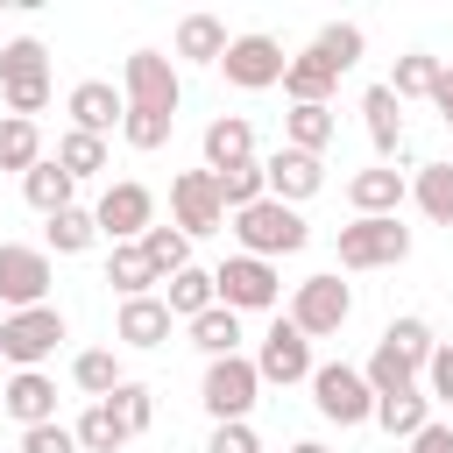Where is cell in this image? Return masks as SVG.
<instances>
[{
    "label": "cell",
    "mask_w": 453,
    "mask_h": 453,
    "mask_svg": "<svg viewBox=\"0 0 453 453\" xmlns=\"http://www.w3.org/2000/svg\"><path fill=\"white\" fill-rule=\"evenodd\" d=\"M64 113H71L78 134H99V142H106V134L127 120V92L106 85V78H78V85L64 92Z\"/></svg>",
    "instance_id": "cell-15"
},
{
    "label": "cell",
    "mask_w": 453,
    "mask_h": 453,
    "mask_svg": "<svg viewBox=\"0 0 453 453\" xmlns=\"http://www.w3.org/2000/svg\"><path fill=\"white\" fill-rule=\"evenodd\" d=\"M212 184H219V205H226V219L269 198V177H262V156H255V163H234V170H212Z\"/></svg>",
    "instance_id": "cell-33"
},
{
    "label": "cell",
    "mask_w": 453,
    "mask_h": 453,
    "mask_svg": "<svg viewBox=\"0 0 453 453\" xmlns=\"http://www.w3.org/2000/svg\"><path fill=\"white\" fill-rule=\"evenodd\" d=\"M50 50L35 42V35H14V42H0V99H7V113L14 120H35L42 106H50Z\"/></svg>",
    "instance_id": "cell-1"
},
{
    "label": "cell",
    "mask_w": 453,
    "mask_h": 453,
    "mask_svg": "<svg viewBox=\"0 0 453 453\" xmlns=\"http://www.w3.org/2000/svg\"><path fill=\"white\" fill-rule=\"evenodd\" d=\"M0 411H7L21 432L57 425V382H50L42 368H14V375H7V389H0Z\"/></svg>",
    "instance_id": "cell-17"
},
{
    "label": "cell",
    "mask_w": 453,
    "mask_h": 453,
    "mask_svg": "<svg viewBox=\"0 0 453 453\" xmlns=\"http://www.w3.org/2000/svg\"><path fill=\"white\" fill-rule=\"evenodd\" d=\"M21 453H78V432L71 425H35V432H21Z\"/></svg>",
    "instance_id": "cell-45"
},
{
    "label": "cell",
    "mask_w": 453,
    "mask_h": 453,
    "mask_svg": "<svg viewBox=\"0 0 453 453\" xmlns=\"http://www.w3.org/2000/svg\"><path fill=\"white\" fill-rule=\"evenodd\" d=\"M50 283H57L50 248L0 241V304H7V311H35V304H50Z\"/></svg>",
    "instance_id": "cell-8"
},
{
    "label": "cell",
    "mask_w": 453,
    "mask_h": 453,
    "mask_svg": "<svg viewBox=\"0 0 453 453\" xmlns=\"http://www.w3.org/2000/svg\"><path fill=\"white\" fill-rule=\"evenodd\" d=\"M361 120H368V142H375V156L389 163V156L403 149V99H396L389 85H368V92H361Z\"/></svg>",
    "instance_id": "cell-22"
},
{
    "label": "cell",
    "mask_w": 453,
    "mask_h": 453,
    "mask_svg": "<svg viewBox=\"0 0 453 453\" xmlns=\"http://www.w3.org/2000/svg\"><path fill=\"white\" fill-rule=\"evenodd\" d=\"M411 453H453V425H439V418H432V425L411 439Z\"/></svg>",
    "instance_id": "cell-47"
},
{
    "label": "cell",
    "mask_w": 453,
    "mask_h": 453,
    "mask_svg": "<svg viewBox=\"0 0 453 453\" xmlns=\"http://www.w3.org/2000/svg\"><path fill=\"white\" fill-rule=\"evenodd\" d=\"M290 453H333V446H319V439H297V446H290Z\"/></svg>",
    "instance_id": "cell-49"
},
{
    "label": "cell",
    "mask_w": 453,
    "mask_h": 453,
    "mask_svg": "<svg viewBox=\"0 0 453 453\" xmlns=\"http://www.w3.org/2000/svg\"><path fill=\"white\" fill-rule=\"evenodd\" d=\"M425 396L453 411V340H439V347H432V361H425Z\"/></svg>",
    "instance_id": "cell-44"
},
{
    "label": "cell",
    "mask_w": 453,
    "mask_h": 453,
    "mask_svg": "<svg viewBox=\"0 0 453 453\" xmlns=\"http://www.w3.org/2000/svg\"><path fill=\"white\" fill-rule=\"evenodd\" d=\"M106 403H113V418H120V425H127L134 439H142V432L156 425V389H149V382H120V389L106 396Z\"/></svg>",
    "instance_id": "cell-42"
},
{
    "label": "cell",
    "mask_w": 453,
    "mask_h": 453,
    "mask_svg": "<svg viewBox=\"0 0 453 453\" xmlns=\"http://www.w3.org/2000/svg\"><path fill=\"white\" fill-rule=\"evenodd\" d=\"M361 375H368V389H375V396L418 389V368H411V361H403L396 347H382V340H375V354H368V368H361Z\"/></svg>",
    "instance_id": "cell-41"
},
{
    "label": "cell",
    "mask_w": 453,
    "mask_h": 453,
    "mask_svg": "<svg viewBox=\"0 0 453 453\" xmlns=\"http://www.w3.org/2000/svg\"><path fill=\"white\" fill-rule=\"evenodd\" d=\"M170 326H177V319H170V304H163V297H127V304H120V319H113V340L149 354V347H163V340H170Z\"/></svg>",
    "instance_id": "cell-19"
},
{
    "label": "cell",
    "mask_w": 453,
    "mask_h": 453,
    "mask_svg": "<svg viewBox=\"0 0 453 453\" xmlns=\"http://www.w3.org/2000/svg\"><path fill=\"white\" fill-rule=\"evenodd\" d=\"M311 403H319V418L340 425V432L375 425V389H368V375L347 368V361H319V368H311Z\"/></svg>",
    "instance_id": "cell-4"
},
{
    "label": "cell",
    "mask_w": 453,
    "mask_h": 453,
    "mask_svg": "<svg viewBox=\"0 0 453 453\" xmlns=\"http://www.w3.org/2000/svg\"><path fill=\"white\" fill-rule=\"evenodd\" d=\"M205 453H262V439H255V425H212Z\"/></svg>",
    "instance_id": "cell-46"
},
{
    "label": "cell",
    "mask_w": 453,
    "mask_h": 453,
    "mask_svg": "<svg viewBox=\"0 0 453 453\" xmlns=\"http://www.w3.org/2000/svg\"><path fill=\"white\" fill-rule=\"evenodd\" d=\"M212 283H219V304L226 311H276V297H283V276L262 255H226L212 269Z\"/></svg>",
    "instance_id": "cell-11"
},
{
    "label": "cell",
    "mask_w": 453,
    "mask_h": 453,
    "mask_svg": "<svg viewBox=\"0 0 453 453\" xmlns=\"http://www.w3.org/2000/svg\"><path fill=\"white\" fill-rule=\"evenodd\" d=\"M120 92H127V113H170L177 120V106H184V78H177V64L163 50H127Z\"/></svg>",
    "instance_id": "cell-5"
},
{
    "label": "cell",
    "mask_w": 453,
    "mask_h": 453,
    "mask_svg": "<svg viewBox=\"0 0 453 453\" xmlns=\"http://www.w3.org/2000/svg\"><path fill=\"white\" fill-rule=\"evenodd\" d=\"M262 396V375H255V354H226V361H205V382H198V403L212 425H248Z\"/></svg>",
    "instance_id": "cell-3"
},
{
    "label": "cell",
    "mask_w": 453,
    "mask_h": 453,
    "mask_svg": "<svg viewBox=\"0 0 453 453\" xmlns=\"http://www.w3.org/2000/svg\"><path fill=\"white\" fill-rule=\"evenodd\" d=\"M340 134L333 106H290L283 113V149H304V156H326V142Z\"/></svg>",
    "instance_id": "cell-28"
},
{
    "label": "cell",
    "mask_w": 453,
    "mask_h": 453,
    "mask_svg": "<svg viewBox=\"0 0 453 453\" xmlns=\"http://www.w3.org/2000/svg\"><path fill=\"white\" fill-rule=\"evenodd\" d=\"M184 333H191V347H198L205 361H226V354H241V311H226V304L198 311Z\"/></svg>",
    "instance_id": "cell-27"
},
{
    "label": "cell",
    "mask_w": 453,
    "mask_h": 453,
    "mask_svg": "<svg viewBox=\"0 0 453 453\" xmlns=\"http://www.w3.org/2000/svg\"><path fill=\"white\" fill-rule=\"evenodd\" d=\"M439 71H446V64H439L432 50H403V57H396V71H389L382 85H389L396 99H432V92H439Z\"/></svg>",
    "instance_id": "cell-32"
},
{
    "label": "cell",
    "mask_w": 453,
    "mask_h": 453,
    "mask_svg": "<svg viewBox=\"0 0 453 453\" xmlns=\"http://www.w3.org/2000/svg\"><path fill=\"white\" fill-rule=\"evenodd\" d=\"M234 241H241V255H262V262H276V255H297V248L311 241V226H304V212H297V205H283V198H262V205L234 212Z\"/></svg>",
    "instance_id": "cell-2"
},
{
    "label": "cell",
    "mask_w": 453,
    "mask_h": 453,
    "mask_svg": "<svg viewBox=\"0 0 453 453\" xmlns=\"http://www.w3.org/2000/svg\"><path fill=\"white\" fill-rule=\"evenodd\" d=\"M283 319H290L304 340H333V333L354 319V290H347L333 269H326V276H304V283L290 290V311H283Z\"/></svg>",
    "instance_id": "cell-7"
},
{
    "label": "cell",
    "mask_w": 453,
    "mask_h": 453,
    "mask_svg": "<svg viewBox=\"0 0 453 453\" xmlns=\"http://www.w3.org/2000/svg\"><path fill=\"white\" fill-rule=\"evenodd\" d=\"M382 347H396V354H403V361H411V368L425 375V361H432L439 333H432V326H425L418 311H403V319H389V326H382Z\"/></svg>",
    "instance_id": "cell-38"
},
{
    "label": "cell",
    "mask_w": 453,
    "mask_h": 453,
    "mask_svg": "<svg viewBox=\"0 0 453 453\" xmlns=\"http://www.w3.org/2000/svg\"><path fill=\"white\" fill-rule=\"evenodd\" d=\"M226 42H234V35H226L219 14H184V21H177V57H184V64H219Z\"/></svg>",
    "instance_id": "cell-26"
},
{
    "label": "cell",
    "mask_w": 453,
    "mask_h": 453,
    "mask_svg": "<svg viewBox=\"0 0 453 453\" xmlns=\"http://www.w3.org/2000/svg\"><path fill=\"white\" fill-rule=\"evenodd\" d=\"M71 382H78L92 403H106L127 375H120V354H113V347H85V354H71Z\"/></svg>",
    "instance_id": "cell-30"
},
{
    "label": "cell",
    "mask_w": 453,
    "mask_h": 453,
    "mask_svg": "<svg viewBox=\"0 0 453 453\" xmlns=\"http://www.w3.org/2000/svg\"><path fill=\"white\" fill-rule=\"evenodd\" d=\"M92 219H99V241L127 248V241H142V234L156 226V191H149V184H134V177H120V184H106V191H99Z\"/></svg>",
    "instance_id": "cell-10"
},
{
    "label": "cell",
    "mask_w": 453,
    "mask_h": 453,
    "mask_svg": "<svg viewBox=\"0 0 453 453\" xmlns=\"http://www.w3.org/2000/svg\"><path fill=\"white\" fill-rule=\"evenodd\" d=\"M163 304H170V319H184V326H191L198 311H212V304H219L212 269H198V262H191V269H177V276L163 283Z\"/></svg>",
    "instance_id": "cell-25"
},
{
    "label": "cell",
    "mask_w": 453,
    "mask_h": 453,
    "mask_svg": "<svg viewBox=\"0 0 453 453\" xmlns=\"http://www.w3.org/2000/svg\"><path fill=\"white\" fill-rule=\"evenodd\" d=\"M71 432H78V453H120V446L134 439V432L113 418V403H85V418H78Z\"/></svg>",
    "instance_id": "cell-35"
},
{
    "label": "cell",
    "mask_w": 453,
    "mask_h": 453,
    "mask_svg": "<svg viewBox=\"0 0 453 453\" xmlns=\"http://www.w3.org/2000/svg\"><path fill=\"white\" fill-rule=\"evenodd\" d=\"M262 177H269V198H283V205H304V198H319V191H326V156L276 149V156H262Z\"/></svg>",
    "instance_id": "cell-16"
},
{
    "label": "cell",
    "mask_w": 453,
    "mask_h": 453,
    "mask_svg": "<svg viewBox=\"0 0 453 453\" xmlns=\"http://www.w3.org/2000/svg\"><path fill=\"white\" fill-rule=\"evenodd\" d=\"M311 50H319L333 71H354V64H361V50H368V28H361V21H326V28L311 35Z\"/></svg>",
    "instance_id": "cell-36"
},
{
    "label": "cell",
    "mask_w": 453,
    "mask_h": 453,
    "mask_svg": "<svg viewBox=\"0 0 453 453\" xmlns=\"http://www.w3.org/2000/svg\"><path fill=\"white\" fill-rule=\"evenodd\" d=\"M7 375H14V368H7V361H0V389H7Z\"/></svg>",
    "instance_id": "cell-50"
},
{
    "label": "cell",
    "mask_w": 453,
    "mask_h": 453,
    "mask_svg": "<svg viewBox=\"0 0 453 453\" xmlns=\"http://www.w3.org/2000/svg\"><path fill=\"white\" fill-rule=\"evenodd\" d=\"M71 191H78V177H71V170H64V163H57V156H42V163H35V170H28V177H21V198H28V205H35V212H42V219H57V212H64V205H78V198H71Z\"/></svg>",
    "instance_id": "cell-23"
},
{
    "label": "cell",
    "mask_w": 453,
    "mask_h": 453,
    "mask_svg": "<svg viewBox=\"0 0 453 453\" xmlns=\"http://www.w3.org/2000/svg\"><path fill=\"white\" fill-rule=\"evenodd\" d=\"M57 163H64V170L85 184V177H99V170H106V142H99V134H78V127H64V134H57Z\"/></svg>",
    "instance_id": "cell-40"
},
{
    "label": "cell",
    "mask_w": 453,
    "mask_h": 453,
    "mask_svg": "<svg viewBox=\"0 0 453 453\" xmlns=\"http://www.w3.org/2000/svg\"><path fill=\"white\" fill-rule=\"evenodd\" d=\"M432 106H439V120H446V127H453V64H446V71H439V92H432Z\"/></svg>",
    "instance_id": "cell-48"
},
{
    "label": "cell",
    "mask_w": 453,
    "mask_h": 453,
    "mask_svg": "<svg viewBox=\"0 0 453 453\" xmlns=\"http://www.w3.org/2000/svg\"><path fill=\"white\" fill-rule=\"evenodd\" d=\"M375 425H382L389 439L411 446V439L432 425V396H425V382H418V389H396V396H375Z\"/></svg>",
    "instance_id": "cell-24"
},
{
    "label": "cell",
    "mask_w": 453,
    "mask_h": 453,
    "mask_svg": "<svg viewBox=\"0 0 453 453\" xmlns=\"http://www.w3.org/2000/svg\"><path fill=\"white\" fill-rule=\"evenodd\" d=\"M403 198H411V184H403L389 163H368V170L347 177V205H354V219H396Z\"/></svg>",
    "instance_id": "cell-18"
},
{
    "label": "cell",
    "mask_w": 453,
    "mask_h": 453,
    "mask_svg": "<svg viewBox=\"0 0 453 453\" xmlns=\"http://www.w3.org/2000/svg\"><path fill=\"white\" fill-rule=\"evenodd\" d=\"M311 340L290 326V319H276L269 333H262V347H255V375H262V389L276 382V389H290V382H311Z\"/></svg>",
    "instance_id": "cell-14"
},
{
    "label": "cell",
    "mask_w": 453,
    "mask_h": 453,
    "mask_svg": "<svg viewBox=\"0 0 453 453\" xmlns=\"http://www.w3.org/2000/svg\"><path fill=\"white\" fill-rule=\"evenodd\" d=\"M106 283H113V290H120V304H127V297H156V283H163V276L149 269L142 241H127V248H113V255H106Z\"/></svg>",
    "instance_id": "cell-29"
},
{
    "label": "cell",
    "mask_w": 453,
    "mask_h": 453,
    "mask_svg": "<svg viewBox=\"0 0 453 453\" xmlns=\"http://www.w3.org/2000/svg\"><path fill=\"white\" fill-rule=\"evenodd\" d=\"M170 127H177L170 113H127V120H120V142L149 156V149H163V142H170Z\"/></svg>",
    "instance_id": "cell-43"
},
{
    "label": "cell",
    "mask_w": 453,
    "mask_h": 453,
    "mask_svg": "<svg viewBox=\"0 0 453 453\" xmlns=\"http://www.w3.org/2000/svg\"><path fill=\"white\" fill-rule=\"evenodd\" d=\"M142 255H149V269L170 283L177 269H191V234H177V226H163V219H156V226L142 234Z\"/></svg>",
    "instance_id": "cell-37"
},
{
    "label": "cell",
    "mask_w": 453,
    "mask_h": 453,
    "mask_svg": "<svg viewBox=\"0 0 453 453\" xmlns=\"http://www.w3.org/2000/svg\"><path fill=\"white\" fill-rule=\"evenodd\" d=\"M92 241H99V219H92L85 205H64L57 219H42V248H50V255H85Z\"/></svg>",
    "instance_id": "cell-34"
},
{
    "label": "cell",
    "mask_w": 453,
    "mask_h": 453,
    "mask_svg": "<svg viewBox=\"0 0 453 453\" xmlns=\"http://www.w3.org/2000/svg\"><path fill=\"white\" fill-rule=\"evenodd\" d=\"M198 149H205V170H234V163H255V127H248L241 113H219V120H205Z\"/></svg>",
    "instance_id": "cell-20"
},
{
    "label": "cell",
    "mask_w": 453,
    "mask_h": 453,
    "mask_svg": "<svg viewBox=\"0 0 453 453\" xmlns=\"http://www.w3.org/2000/svg\"><path fill=\"white\" fill-rule=\"evenodd\" d=\"M64 340H71V326H64V311H57V304L7 311V319H0V361H7V368H42Z\"/></svg>",
    "instance_id": "cell-6"
},
{
    "label": "cell",
    "mask_w": 453,
    "mask_h": 453,
    "mask_svg": "<svg viewBox=\"0 0 453 453\" xmlns=\"http://www.w3.org/2000/svg\"><path fill=\"white\" fill-rule=\"evenodd\" d=\"M219 71H226V85H241V92H269V85H283L290 57H283V42H276V35L248 28V35H234V42H226Z\"/></svg>",
    "instance_id": "cell-12"
},
{
    "label": "cell",
    "mask_w": 453,
    "mask_h": 453,
    "mask_svg": "<svg viewBox=\"0 0 453 453\" xmlns=\"http://www.w3.org/2000/svg\"><path fill=\"white\" fill-rule=\"evenodd\" d=\"M333 248H340V269H396L411 255V226L403 219H347Z\"/></svg>",
    "instance_id": "cell-9"
},
{
    "label": "cell",
    "mask_w": 453,
    "mask_h": 453,
    "mask_svg": "<svg viewBox=\"0 0 453 453\" xmlns=\"http://www.w3.org/2000/svg\"><path fill=\"white\" fill-rule=\"evenodd\" d=\"M333 85H340V71H333L319 50H297L290 71H283V99H290V106H326Z\"/></svg>",
    "instance_id": "cell-21"
},
{
    "label": "cell",
    "mask_w": 453,
    "mask_h": 453,
    "mask_svg": "<svg viewBox=\"0 0 453 453\" xmlns=\"http://www.w3.org/2000/svg\"><path fill=\"white\" fill-rule=\"evenodd\" d=\"M411 198H418V212H425L432 226H453V163H418Z\"/></svg>",
    "instance_id": "cell-31"
},
{
    "label": "cell",
    "mask_w": 453,
    "mask_h": 453,
    "mask_svg": "<svg viewBox=\"0 0 453 453\" xmlns=\"http://www.w3.org/2000/svg\"><path fill=\"white\" fill-rule=\"evenodd\" d=\"M35 163H42V127L7 113V120H0V170H21V177H28Z\"/></svg>",
    "instance_id": "cell-39"
},
{
    "label": "cell",
    "mask_w": 453,
    "mask_h": 453,
    "mask_svg": "<svg viewBox=\"0 0 453 453\" xmlns=\"http://www.w3.org/2000/svg\"><path fill=\"white\" fill-rule=\"evenodd\" d=\"M170 226L177 234H226V205H219V184L212 170H177L170 177Z\"/></svg>",
    "instance_id": "cell-13"
}]
</instances>
